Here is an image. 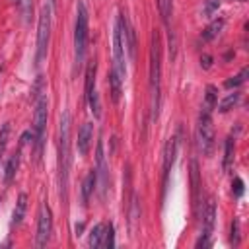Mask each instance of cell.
Returning a JSON list of instances; mask_svg holds the SVG:
<instances>
[{"label":"cell","mask_w":249,"mask_h":249,"mask_svg":"<svg viewBox=\"0 0 249 249\" xmlns=\"http://www.w3.org/2000/svg\"><path fill=\"white\" fill-rule=\"evenodd\" d=\"M160 91H161V43L160 33L152 31V45H150V107L152 119H158L160 113Z\"/></svg>","instance_id":"6da1fadb"},{"label":"cell","mask_w":249,"mask_h":249,"mask_svg":"<svg viewBox=\"0 0 249 249\" xmlns=\"http://www.w3.org/2000/svg\"><path fill=\"white\" fill-rule=\"evenodd\" d=\"M68 169H70V115L64 113L60 119V136H58V185L62 198L66 196Z\"/></svg>","instance_id":"7a4b0ae2"},{"label":"cell","mask_w":249,"mask_h":249,"mask_svg":"<svg viewBox=\"0 0 249 249\" xmlns=\"http://www.w3.org/2000/svg\"><path fill=\"white\" fill-rule=\"evenodd\" d=\"M88 49V8L82 0L76 4V23H74V62L80 66L86 58Z\"/></svg>","instance_id":"3957f363"},{"label":"cell","mask_w":249,"mask_h":249,"mask_svg":"<svg viewBox=\"0 0 249 249\" xmlns=\"http://www.w3.org/2000/svg\"><path fill=\"white\" fill-rule=\"evenodd\" d=\"M49 39H51V6H43V8H41V14H39V23H37V51H35V64H41L43 58L47 56Z\"/></svg>","instance_id":"277c9868"},{"label":"cell","mask_w":249,"mask_h":249,"mask_svg":"<svg viewBox=\"0 0 249 249\" xmlns=\"http://www.w3.org/2000/svg\"><path fill=\"white\" fill-rule=\"evenodd\" d=\"M47 95L37 93L35 99V117H33V132H35V148H37V158L41 156L43 142H45V128H47Z\"/></svg>","instance_id":"5b68a950"},{"label":"cell","mask_w":249,"mask_h":249,"mask_svg":"<svg viewBox=\"0 0 249 249\" xmlns=\"http://www.w3.org/2000/svg\"><path fill=\"white\" fill-rule=\"evenodd\" d=\"M196 138H198V148L204 156H210L214 150V124H212V115L202 113L198 115V124H196Z\"/></svg>","instance_id":"8992f818"},{"label":"cell","mask_w":249,"mask_h":249,"mask_svg":"<svg viewBox=\"0 0 249 249\" xmlns=\"http://www.w3.org/2000/svg\"><path fill=\"white\" fill-rule=\"evenodd\" d=\"M51 231H53V216H51V208L47 204L41 206L39 212V222H37V235H35V245L37 247H45L51 239Z\"/></svg>","instance_id":"52a82bcc"},{"label":"cell","mask_w":249,"mask_h":249,"mask_svg":"<svg viewBox=\"0 0 249 249\" xmlns=\"http://www.w3.org/2000/svg\"><path fill=\"white\" fill-rule=\"evenodd\" d=\"M97 167H95V175H97V181H99V196L105 198V193H107V161H105V154H103V140L97 142Z\"/></svg>","instance_id":"ba28073f"},{"label":"cell","mask_w":249,"mask_h":249,"mask_svg":"<svg viewBox=\"0 0 249 249\" xmlns=\"http://www.w3.org/2000/svg\"><path fill=\"white\" fill-rule=\"evenodd\" d=\"M175 154H177V138L171 136V138L165 142V148H163V189H165V185H167V177H169V171H171V167H173Z\"/></svg>","instance_id":"9c48e42d"},{"label":"cell","mask_w":249,"mask_h":249,"mask_svg":"<svg viewBox=\"0 0 249 249\" xmlns=\"http://www.w3.org/2000/svg\"><path fill=\"white\" fill-rule=\"evenodd\" d=\"M119 23H121V29H123V39H124V47L128 49V54L130 58H134L136 54V39H134V29L132 25L128 23V19L124 18V14H119Z\"/></svg>","instance_id":"30bf717a"},{"label":"cell","mask_w":249,"mask_h":249,"mask_svg":"<svg viewBox=\"0 0 249 249\" xmlns=\"http://www.w3.org/2000/svg\"><path fill=\"white\" fill-rule=\"evenodd\" d=\"M214 222H216V202L214 198L210 196L202 208V233L204 235H210L212 233V228H214Z\"/></svg>","instance_id":"8fae6325"},{"label":"cell","mask_w":249,"mask_h":249,"mask_svg":"<svg viewBox=\"0 0 249 249\" xmlns=\"http://www.w3.org/2000/svg\"><path fill=\"white\" fill-rule=\"evenodd\" d=\"M91 138H93V123H84L78 130V152H80V156L88 154Z\"/></svg>","instance_id":"7c38bea8"},{"label":"cell","mask_w":249,"mask_h":249,"mask_svg":"<svg viewBox=\"0 0 249 249\" xmlns=\"http://www.w3.org/2000/svg\"><path fill=\"white\" fill-rule=\"evenodd\" d=\"M216 105H218V89H216V86H206V93H204V101H202V113H210L212 115V111L216 109Z\"/></svg>","instance_id":"4fadbf2b"},{"label":"cell","mask_w":249,"mask_h":249,"mask_svg":"<svg viewBox=\"0 0 249 249\" xmlns=\"http://www.w3.org/2000/svg\"><path fill=\"white\" fill-rule=\"evenodd\" d=\"M95 181H97V175H95V167H93V169H89V173L86 175V179L82 183V202L84 204L89 202V196L95 189Z\"/></svg>","instance_id":"5bb4252c"},{"label":"cell","mask_w":249,"mask_h":249,"mask_svg":"<svg viewBox=\"0 0 249 249\" xmlns=\"http://www.w3.org/2000/svg\"><path fill=\"white\" fill-rule=\"evenodd\" d=\"M18 165H19V152H14V154L8 158L6 165H4V183H6V185H10L12 179L16 177Z\"/></svg>","instance_id":"9a60e30c"},{"label":"cell","mask_w":249,"mask_h":249,"mask_svg":"<svg viewBox=\"0 0 249 249\" xmlns=\"http://www.w3.org/2000/svg\"><path fill=\"white\" fill-rule=\"evenodd\" d=\"M224 23H226V21H224L222 18H218V19L210 21V23H208V25L202 29V33H200V39H202L204 43H206V41H212V39H214V37H216V35H218V33L224 29Z\"/></svg>","instance_id":"2e32d148"},{"label":"cell","mask_w":249,"mask_h":249,"mask_svg":"<svg viewBox=\"0 0 249 249\" xmlns=\"http://www.w3.org/2000/svg\"><path fill=\"white\" fill-rule=\"evenodd\" d=\"M25 210H27V195L21 193L18 196V202H16V208H14V214H12V226H19L23 216H25Z\"/></svg>","instance_id":"e0dca14e"},{"label":"cell","mask_w":249,"mask_h":249,"mask_svg":"<svg viewBox=\"0 0 249 249\" xmlns=\"http://www.w3.org/2000/svg\"><path fill=\"white\" fill-rule=\"evenodd\" d=\"M103 243V224H95L91 230H89V239H88V245L89 247H101Z\"/></svg>","instance_id":"ac0fdd59"},{"label":"cell","mask_w":249,"mask_h":249,"mask_svg":"<svg viewBox=\"0 0 249 249\" xmlns=\"http://www.w3.org/2000/svg\"><path fill=\"white\" fill-rule=\"evenodd\" d=\"M239 97H241V95H239L237 91H233V93H228V95H226V97L220 101V105H216V107H218V111H220V113H228L230 109H233V107L237 105Z\"/></svg>","instance_id":"d6986e66"},{"label":"cell","mask_w":249,"mask_h":249,"mask_svg":"<svg viewBox=\"0 0 249 249\" xmlns=\"http://www.w3.org/2000/svg\"><path fill=\"white\" fill-rule=\"evenodd\" d=\"M191 183H193V200L195 206L198 204V189H200V181H198V163L193 160L191 163Z\"/></svg>","instance_id":"ffe728a7"},{"label":"cell","mask_w":249,"mask_h":249,"mask_svg":"<svg viewBox=\"0 0 249 249\" xmlns=\"http://www.w3.org/2000/svg\"><path fill=\"white\" fill-rule=\"evenodd\" d=\"M158 8H160V16H161L163 23L169 25V19L173 14V0H158Z\"/></svg>","instance_id":"44dd1931"},{"label":"cell","mask_w":249,"mask_h":249,"mask_svg":"<svg viewBox=\"0 0 249 249\" xmlns=\"http://www.w3.org/2000/svg\"><path fill=\"white\" fill-rule=\"evenodd\" d=\"M95 70H97V64H95V60H91L86 70V95L91 89H95Z\"/></svg>","instance_id":"7402d4cb"},{"label":"cell","mask_w":249,"mask_h":249,"mask_svg":"<svg viewBox=\"0 0 249 249\" xmlns=\"http://www.w3.org/2000/svg\"><path fill=\"white\" fill-rule=\"evenodd\" d=\"M86 97H88V103H89V109H91L93 117H95V119H99V117H101V103H99V95H97V91H95V89H91Z\"/></svg>","instance_id":"603a6c76"},{"label":"cell","mask_w":249,"mask_h":249,"mask_svg":"<svg viewBox=\"0 0 249 249\" xmlns=\"http://www.w3.org/2000/svg\"><path fill=\"white\" fill-rule=\"evenodd\" d=\"M247 74H249V68H247V66H245V68H241V72H239V74H235V76H231L230 80H226V88H239L241 84H245Z\"/></svg>","instance_id":"cb8c5ba5"},{"label":"cell","mask_w":249,"mask_h":249,"mask_svg":"<svg viewBox=\"0 0 249 249\" xmlns=\"http://www.w3.org/2000/svg\"><path fill=\"white\" fill-rule=\"evenodd\" d=\"M101 247H115V230H113V224H107L103 226V243Z\"/></svg>","instance_id":"d4e9b609"},{"label":"cell","mask_w":249,"mask_h":249,"mask_svg":"<svg viewBox=\"0 0 249 249\" xmlns=\"http://www.w3.org/2000/svg\"><path fill=\"white\" fill-rule=\"evenodd\" d=\"M233 138L230 136L228 140H226V150H224V169L228 171L230 169V165H231V160H233Z\"/></svg>","instance_id":"484cf974"},{"label":"cell","mask_w":249,"mask_h":249,"mask_svg":"<svg viewBox=\"0 0 249 249\" xmlns=\"http://www.w3.org/2000/svg\"><path fill=\"white\" fill-rule=\"evenodd\" d=\"M8 138H10V123H6L0 130V156L4 154L6 150V144H8Z\"/></svg>","instance_id":"4316f807"},{"label":"cell","mask_w":249,"mask_h":249,"mask_svg":"<svg viewBox=\"0 0 249 249\" xmlns=\"http://www.w3.org/2000/svg\"><path fill=\"white\" fill-rule=\"evenodd\" d=\"M220 8V0H206L204 4V16H212L214 12H218Z\"/></svg>","instance_id":"83f0119b"},{"label":"cell","mask_w":249,"mask_h":249,"mask_svg":"<svg viewBox=\"0 0 249 249\" xmlns=\"http://www.w3.org/2000/svg\"><path fill=\"white\" fill-rule=\"evenodd\" d=\"M230 241H231V245L239 243V222L237 220L231 222V237H230Z\"/></svg>","instance_id":"f1b7e54d"},{"label":"cell","mask_w":249,"mask_h":249,"mask_svg":"<svg viewBox=\"0 0 249 249\" xmlns=\"http://www.w3.org/2000/svg\"><path fill=\"white\" fill-rule=\"evenodd\" d=\"M231 189H233V195H235V196H241V195H243V181H241L239 177H235V179L231 181Z\"/></svg>","instance_id":"f546056e"},{"label":"cell","mask_w":249,"mask_h":249,"mask_svg":"<svg viewBox=\"0 0 249 249\" xmlns=\"http://www.w3.org/2000/svg\"><path fill=\"white\" fill-rule=\"evenodd\" d=\"M200 66L202 68H210L212 66V56L210 54H202L200 56Z\"/></svg>","instance_id":"4dcf8cb0"},{"label":"cell","mask_w":249,"mask_h":249,"mask_svg":"<svg viewBox=\"0 0 249 249\" xmlns=\"http://www.w3.org/2000/svg\"><path fill=\"white\" fill-rule=\"evenodd\" d=\"M0 74H2V66H0Z\"/></svg>","instance_id":"1f68e13d"},{"label":"cell","mask_w":249,"mask_h":249,"mask_svg":"<svg viewBox=\"0 0 249 249\" xmlns=\"http://www.w3.org/2000/svg\"><path fill=\"white\" fill-rule=\"evenodd\" d=\"M241 2H243V0H241Z\"/></svg>","instance_id":"d6a6232c"}]
</instances>
